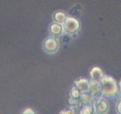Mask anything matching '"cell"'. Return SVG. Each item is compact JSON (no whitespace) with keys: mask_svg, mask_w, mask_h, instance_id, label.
I'll list each match as a JSON object with an SVG mask.
<instances>
[{"mask_svg":"<svg viewBox=\"0 0 121 114\" xmlns=\"http://www.w3.org/2000/svg\"><path fill=\"white\" fill-rule=\"evenodd\" d=\"M102 84V95L112 97L118 92V86L115 79L110 76H103L100 80Z\"/></svg>","mask_w":121,"mask_h":114,"instance_id":"6da1fadb","label":"cell"},{"mask_svg":"<svg viewBox=\"0 0 121 114\" xmlns=\"http://www.w3.org/2000/svg\"><path fill=\"white\" fill-rule=\"evenodd\" d=\"M92 103L95 114H107L109 112V103L102 97H96Z\"/></svg>","mask_w":121,"mask_h":114,"instance_id":"7a4b0ae2","label":"cell"},{"mask_svg":"<svg viewBox=\"0 0 121 114\" xmlns=\"http://www.w3.org/2000/svg\"><path fill=\"white\" fill-rule=\"evenodd\" d=\"M64 27L65 31L68 33H74L78 31L80 24L75 18L68 17L64 22Z\"/></svg>","mask_w":121,"mask_h":114,"instance_id":"3957f363","label":"cell"},{"mask_svg":"<svg viewBox=\"0 0 121 114\" xmlns=\"http://www.w3.org/2000/svg\"><path fill=\"white\" fill-rule=\"evenodd\" d=\"M88 92L95 98L99 97V95H102V84L100 81L93 80L89 81Z\"/></svg>","mask_w":121,"mask_h":114,"instance_id":"277c9868","label":"cell"},{"mask_svg":"<svg viewBox=\"0 0 121 114\" xmlns=\"http://www.w3.org/2000/svg\"><path fill=\"white\" fill-rule=\"evenodd\" d=\"M58 44L56 39L53 38H49L45 41L44 48L46 51L48 52H54L58 49Z\"/></svg>","mask_w":121,"mask_h":114,"instance_id":"5b68a950","label":"cell"},{"mask_svg":"<svg viewBox=\"0 0 121 114\" xmlns=\"http://www.w3.org/2000/svg\"><path fill=\"white\" fill-rule=\"evenodd\" d=\"M95 99V97L91 95L88 92H87L81 93L79 99H80V101L82 106H84L91 104Z\"/></svg>","mask_w":121,"mask_h":114,"instance_id":"8992f818","label":"cell"},{"mask_svg":"<svg viewBox=\"0 0 121 114\" xmlns=\"http://www.w3.org/2000/svg\"><path fill=\"white\" fill-rule=\"evenodd\" d=\"M75 88L80 92L81 93L88 92L89 81L86 79H81L75 82Z\"/></svg>","mask_w":121,"mask_h":114,"instance_id":"52a82bcc","label":"cell"},{"mask_svg":"<svg viewBox=\"0 0 121 114\" xmlns=\"http://www.w3.org/2000/svg\"><path fill=\"white\" fill-rule=\"evenodd\" d=\"M90 75L92 80L96 81H100L104 76L102 71L98 67H95L93 68L90 72Z\"/></svg>","mask_w":121,"mask_h":114,"instance_id":"ba28073f","label":"cell"},{"mask_svg":"<svg viewBox=\"0 0 121 114\" xmlns=\"http://www.w3.org/2000/svg\"><path fill=\"white\" fill-rule=\"evenodd\" d=\"M62 27L60 23H54L52 24L50 27V32L53 36H58L62 33Z\"/></svg>","mask_w":121,"mask_h":114,"instance_id":"9c48e42d","label":"cell"},{"mask_svg":"<svg viewBox=\"0 0 121 114\" xmlns=\"http://www.w3.org/2000/svg\"><path fill=\"white\" fill-rule=\"evenodd\" d=\"M55 20L58 23H63L66 20V16L63 12H57L54 16Z\"/></svg>","mask_w":121,"mask_h":114,"instance_id":"30bf717a","label":"cell"},{"mask_svg":"<svg viewBox=\"0 0 121 114\" xmlns=\"http://www.w3.org/2000/svg\"><path fill=\"white\" fill-rule=\"evenodd\" d=\"M81 95L80 92L75 87L72 88L70 92V97L73 99H79Z\"/></svg>","mask_w":121,"mask_h":114,"instance_id":"8fae6325","label":"cell"},{"mask_svg":"<svg viewBox=\"0 0 121 114\" xmlns=\"http://www.w3.org/2000/svg\"><path fill=\"white\" fill-rule=\"evenodd\" d=\"M76 107L71 106L69 108L60 111L59 114H76Z\"/></svg>","mask_w":121,"mask_h":114,"instance_id":"7c38bea8","label":"cell"},{"mask_svg":"<svg viewBox=\"0 0 121 114\" xmlns=\"http://www.w3.org/2000/svg\"><path fill=\"white\" fill-rule=\"evenodd\" d=\"M22 114H35L31 108H27L23 112Z\"/></svg>","mask_w":121,"mask_h":114,"instance_id":"4fadbf2b","label":"cell"},{"mask_svg":"<svg viewBox=\"0 0 121 114\" xmlns=\"http://www.w3.org/2000/svg\"><path fill=\"white\" fill-rule=\"evenodd\" d=\"M116 110H117L118 114H121V101L117 103V107H116Z\"/></svg>","mask_w":121,"mask_h":114,"instance_id":"5bb4252c","label":"cell"},{"mask_svg":"<svg viewBox=\"0 0 121 114\" xmlns=\"http://www.w3.org/2000/svg\"><path fill=\"white\" fill-rule=\"evenodd\" d=\"M119 90L121 92V80L120 81V82L119 83Z\"/></svg>","mask_w":121,"mask_h":114,"instance_id":"9a60e30c","label":"cell"}]
</instances>
